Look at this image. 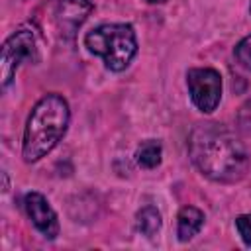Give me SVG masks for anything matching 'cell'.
<instances>
[{"instance_id":"cell-5","label":"cell","mask_w":251,"mask_h":251,"mask_svg":"<svg viewBox=\"0 0 251 251\" xmlns=\"http://www.w3.org/2000/svg\"><path fill=\"white\" fill-rule=\"evenodd\" d=\"M186 84L190 98L200 112L210 114L218 108L222 98V76L216 69H190L186 73Z\"/></svg>"},{"instance_id":"cell-10","label":"cell","mask_w":251,"mask_h":251,"mask_svg":"<svg viewBox=\"0 0 251 251\" xmlns=\"http://www.w3.org/2000/svg\"><path fill=\"white\" fill-rule=\"evenodd\" d=\"M161 155H163V149H161V143L159 141H145L137 147L135 151V161L139 163V167L143 169H155L159 163H161Z\"/></svg>"},{"instance_id":"cell-1","label":"cell","mask_w":251,"mask_h":251,"mask_svg":"<svg viewBox=\"0 0 251 251\" xmlns=\"http://www.w3.org/2000/svg\"><path fill=\"white\" fill-rule=\"evenodd\" d=\"M194 165L212 180L235 182L245 176L249 159L241 139L222 124H198L188 137Z\"/></svg>"},{"instance_id":"cell-13","label":"cell","mask_w":251,"mask_h":251,"mask_svg":"<svg viewBox=\"0 0 251 251\" xmlns=\"http://www.w3.org/2000/svg\"><path fill=\"white\" fill-rule=\"evenodd\" d=\"M239 124L245 129H251V100L241 108V112H239Z\"/></svg>"},{"instance_id":"cell-14","label":"cell","mask_w":251,"mask_h":251,"mask_svg":"<svg viewBox=\"0 0 251 251\" xmlns=\"http://www.w3.org/2000/svg\"><path fill=\"white\" fill-rule=\"evenodd\" d=\"M145 2H149V4H163V2H167V0H145Z\"/></svg>"},{"instance_id":"cell-2","label":"cell","mask_w":251,"mask_h":251,"mask_svg":"<svg viewBox=\"0 0 251 251\" xmlns=\"http://www.w3.org/2000/svg\"><path fill=\"white\" fill-rule=\"evenodd\" d=\"M69 104L59 94H45L31 110L25 131L22 155L25 163H35L45 157L65 135L69 126Z\"/></svg>"},{"instance_id":"cell-8","label":"cell","mask_w":251,"mask_h":251,"mask_svg":"<svg viewBox=\"0 0 251 251\" xmlns=\"http://www.w3.org/2000/svg\"><path fill=\"white\" fill-rule=\"evenodd\" d=\"M178 226H176V233L180 241H190L200 227L204 226V212L194 208V206H184L178 212Z\"/></svg>"},{"instance_id":"cell-4","label":"cell","mask_w":251,"mask_h":251,"mask_svg":"<svg viewBox=\"0 0 251 251\" xmlns=\"http://www.w3.org/2000/svg\"><path fill=\"white\" fill-rule=\"evenodd\" d=\"M37 59V39L35 33L27 27H22L14 31L2 45L0 55V78L2 86H8L18 71V67L24 61H35Z\"/></svg>"},{"instance_id":"cell-7","label":"cell","mask_w":251,"mask_h":251,"mask_svg":"<svg viewBox=\"0 0 251 251\" xmlns=\"http://www.w3.org/2000/svg\"><path fill=\"white\" fill-rule=\"evenodd\" d=\"M90 10H92V4L88 0H61L57 4L55 18L61 29L73 33L86 20Z\"/></svg>"},{"instance_id":"cell-3","label":"cell","mask_w":251,"mask_h":251,"mask_svg":"<svg viewBox=\"0 0 251 251\" xmlns=\"http://www.w3.org/2000/svg\"><path fill=\"white\" fill-rule=\"evenodd\" d=\"M84 45L90 53L104 59L106 69L124 71L137 53L135 31L129 24H102L86 33Z\"/></svg>"},{"instance_id":"cell-6","label":"cell","mask_w":251,"mask_h":251,"mask_svg":"<svg viewBox=\"0 0 251 251\" xmlns=\"http://www.w3.org/2000/svg\"><path fill=\"white\" fill-rule=\"evenodd\" d=\"M24 208L25 214L29 216V220L33 222V226L47 237V239H55L59 235V220L55 210L51 208V204L47 202V198L39 192H27L24 196Z\"/></svg>"},{"instance_id":"cell-12","label":"cell","mask_w":251,"mask_h":251,"mask_svg":"<svg viewBox=\"0 0 251 251\" xmlns=\"http://www.w3.org/2000/svg\"><path fill=\"white\" fill-rule=\"evenodd\" d=\"M235 227L243 239V243L251 245V214H241L235 220Z\"/></svg>"},{"instance_id":"cell-9","label":"cell","mask_w":251,"mask_h":251,"mask_svg":"<svg viewBox=\"0 0 251 251\" xmlns=\"http://www.w3.org/2000/svg\"><path fill=\"white\" fill-rule=\"evenodd\" d=\"M135 227L145 237H155L161 229V214L153 206H145L135 216Z\"/></svg>"},{"instance_id":"cell-11","label":"cell","mask_w":251,"mask_h":251,"mask_svg":"<svg viewBox=\"0 0 251 251\" xmlns=\"http://www.w3.org/2000/svg\"><path fill=\"white\" fill-rule=\"evenodd\" d=\"M235 59L241 67L251 71V35L243 37L237 45H235Z\"/></svg>"}]
</instances>
